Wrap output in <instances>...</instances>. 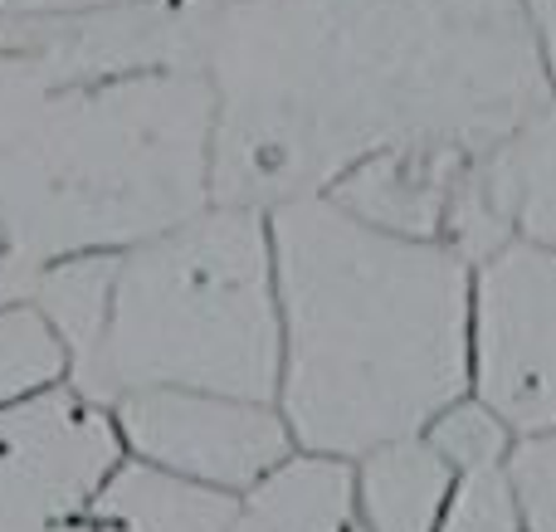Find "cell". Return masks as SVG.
<instances>
[{
  "instance_id": "cell-20",
  "label": "cell",
  "mask_w": 556,
  "mask_h": 532,
  "mask_svg": "<svg viewBox=\"0 0 556 532\" xmlns=\"http://www.w3.org/2000/svg\"><path fill=\"white\" fill-rule=\"evenodd\" d=\"M235 532H260V528H254V523H250V518H240V528H235Z\"/></svg>"
},
{
  "instance_id": "cell-10",
  "label": "cell",
  "mask_w": 556,
  "mask_h": 532,
  "mask_svg": "<svg viewBox=\"0 0 556 532\" xmlns=\"http://www.w3.org/2000/svg\"><path fill=\"white\" fill-rule=\"evenodd\" d=\"M454 465L430 435H410L356 459V498L371 532H440L454 498Z\"/></svg>"
},
{
  "instance_id": "cell-18",
  "label": "cell",
  "mask_w": 556,
  "mask_h": 532,
  "mask_svg": "<svg viewBox=\"0 0 556 532\" xmlns=\"http://www.w3.org/2000/svg\"><path fill=\"white\" fill-rule=\"evenodd\" d=\"M522 15H528V25H532L542 68H547L552 93H556V0H522Z\"/></svg>"
},
{
  "instance_id": "cell-14",
  "label": "cell",
  "mask_w": 556,
  "mask_h": 532,
  "mask_svg": "<svg viewBox=\"0 0 556 532\" xmlns=\"http://www.w3.org/2000/svg\"><path fill=\"white\" fill-rule=\"evenodd\" d=\"M74 387V357L35 303L0 308V410Z\"/></svg>"
},
{
  "instance_id": "cell-1",
  "label": "cell",
  "mask_w": 556,
  "mask_h": 532,
  "mask_svg": "<svg viewBox=\"0 0 556 532\" xmlns=\"http://www.w3.org/2000/svg\"><path fill=\"white\" fill-rule=\"evenodd\" d=\"M215 201L278 211L405 147L493 156L552 103L522 0H215Z\"/></svg>"
},
{
  "instance_id": "cell-21",
  "label": "cell",
  "mask_w": 556,
  "mask_h": 532,
  "mask_svg": "<svg viewBox=\"0 0 556 532\" xmlns=\"http://www.w3.org/2000/svg\"><path fill=\"white\" fill-rule=\"evenodd\" d=\"M0 250H5V230H0Z\"/></svg>"
},
{
  "instance_id": "cell-6",
  "label": "cell",
  "mask_w": 556,
  "mask_h": 532,
  "mask_svg": "<svg viewBox=\"0 0 556 532\" xmlns=\"http://www.w3.org/2000/svg\"><path fill=\"white\" fill-rule=\"evenodd\" d=\"M117 459L113 406L78 387L0 410V532H93Z\"/></svg>"
},
{
  "instance_id": "cell-7",
  "label": "cell",
  "mask_w": 556,
  "mask_h": 532,
  "mask_svg": "<svg viewBox=\"0 0 556 532\" xmlns=\"http://www.w3.org/2000/svg\"><path fill=\"white\" fill-rule=\"evenodd\" d=\"M108 406L123 435V455L240 504L298 449L274 401L156 387L123 391Z\"/></svg>"
},
{
  "instance_id": "cell-3",
  "label": "cell",
  "mask_w": 556,
  "mask_h": 532,
  "mask_svg": "<svg viewBox=\"0 0 556 532\" xmlns=\"http://www.w3.org/2000/svg\"><path fill=\"white\" fill-rule=\"evenodd\" d=\"M215 205V93L195 68L39 78L0 59V230L29 264L127 254Z\"/></svg>"
},
{
  "instance_id": "cell-5",
  "label": "cell",
  "mask_w": 556,
  "mask_h": 532,
  "mask_svg": "<svg viewBox=\"0 0 556 532\" xmlns=\"http://www.w3.org/2000/svg\"><path fill=\"white\" fill-rule=\"evenodd\" d=\"M469 396L513 440L556 435V250L508 240L473 269Z\"/></svg>"
},
{
  "instance_id": "cell-12",
  "label": "cell",
  "mask_w": 556,
  "mask_h": 532,
  "mask_svg": "<svg viewBox=\"0 0 556 532\" xmlns=\"http://www.w3.org/2000/svg\"><path fill=\"white\" fill-rule=\"evenodd\" d=\"M489 191L522 240L556 250V93L513 142L489 156Z\"/></svg>"
},
{
  "instance_id": "cell-15",
  "label": "cell",
  "mask_w": 556,
  "mask_h": 532,
  "mask_svg": "<svg viewBox=\"0 0 556 532\" xmlns=\"http://www.w3.org/2000/svg\"><path fill=\"white\" fill-rule=\"evenodd\" d=\"M440 532H528L522 528V508H518V494H513L508 465L464 469Z\"/></svg>"
},
{
  "instance_id": "cell-9",
  "label": "cell",
  "mask_w": 556,
  "mask_h": 532,
  "mask_svg": "<svg viewBox=\"0 0 556 532\" xmlns=\"http://www.w3.org/2000/svg\"><path fill=\"white\" fill-rule=\"evenodd\" d=\"M244 504L123 455L93 504V532H235Z\"/></svg>"
},
{
  "instance_id": "cell-16",
  "label": "cell",
  "mask_w": 556,
  "mask_h": 532,
  "mask_svg": "<svg viewBox=\"0 0 556 532\" xmlns=\"http://www.w3.org/2000/svg\"><path fill=\"white\" fill-rule=\"evenodd\" d=\"M508 479L522 508V528L556 532V435L518 440L508 459Z\"/></svg>"
},
{
  "instance_id": "cell-19",
  "label": "cell",
  "mask_w": 556,
  "mask_h": 532,
  "mask_svg": "<svg viewBox=\"0 0 556 532\" xmlns=\"http://www.w3.org/2000/svg\"><path fill=\"white\" fill-rule=\"evenodd\" d=\"M35 279H39V264L20 259L15 250H0V308L25 303L35 293Z\"/></svg>"
},
{
  "instance_id": "cell-2",
  "label": "cell",
  "mask_w": 556,
  "mask_h": 532,
  "mask_svg": "<svg viewBox=\"0 0 556 532\" xmlns=\"http://www.w3.org/2000/svg\"><path fill=\"white\" fill-rule=\"evenodd\" d=\"M278 416L298 449L362 459L469 396L473 264L362 225L327 195L269 211Z\"/></svg>"
},
{
  "instance_id": "cell-13",
  "label": "cell",
  "mask_w": 556,
  "mask_h": 532,
  "mask_svg": "<svg viewBox=\"0 0 556 532\" xmlns=\"http://www.w3.org/2000/svg\"><path fill=\"white\" fill-rule=\"evenodd\" d=\"M113 274H117V254H84V259H59L45 264L35 279V303L54 332L64 338L68 357H74V387L84 391L93 377L98 347L108 332V308H113Z\"/></svg>"
},
{
  "instance_id": "cell-11",
  "label": "cell",
  "mask_w": 556,
  "mask_h": 532,
  "mask_svg": "<svg viewBox=\"0 0 556 532\" xmlns=\"http://www.w3.org/2000/svg\"><path fill=\"white\" fill-rule=\"evenodd\" d=\"M244 518L260 532H371L356 498V459L293 449L244 498Z\"/></svg>"
},
{
  "instance_id": "cell-8",
  "label": "cell",
  "mask_w": 556,
  "mask_h": 532,
  "mask_svg": "<svg viewBox=\"0 0 556 532\" xmlns=\"http://www.w3.org/2000/svg\"><path fill=\"white\" fill-rule=\"evenodd\" d=\"M215 0H142L84 15L0 20V59L39 78H127L205 74Z\"/></svg>"
},
{
  "instance_id": "cell-4",
  "label": "cell",
  "mask_w": 556,
  "mask_h": 532,
  "mask_svg": "<svg viewBox=\"0 0 556 532\" xmlns=\"http://www.w3.org/2000/svg\"><path fill=\"white\" fill-rule=\"evenodd\" d=\"M278 362L269 211L215 201L117 254L108 332L84 391L103 406L156 387L274 401Z\"/></svg>"
},
{
  "instance_id": "cell-17",
  "label": "cell",
  "mask_w": 556,
  "mask_h": 532,
  "mask_svg": "<svg viewBox=\"0 0 556 532\" xmlns=\"http://www.w3.org/2000/svg\"><path fill=\"white\" fill-rule=\"evenodd\" d=\"M108 5H142V0H0V20H49V15H84Z\"/></svg>"
}]
</instances>
